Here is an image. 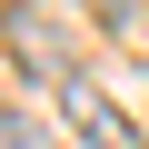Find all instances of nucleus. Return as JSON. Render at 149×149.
Returning <instances> with one entry per match:
<instances>
[{
    "label": "nucleus",
    "mask_w": 149,
    "mask_h": 149,
    "mask_svg": "<svg viewBox=\"0 0 149 149\" xmlns=\"http://www.w3.org/2000/svg\"><path fill=\"white\" fill-rule=\"evenodd\" d=\"M0 149H60V139H50L30 109H0Z\"/></svg>",
    "instance_id": "7ed1b4c3"
},
{
    "label": "nucleus",
    "mask_w": 149,
    "mask_h": 149,
    "mask_svg": "<svg viewBox=\"0 0 149 149\" xmlns=\"http://www.w3.org/2000/svg\"><path fill=\"white\" fill-rule=\"evenodd\" d=\"M0 30H10V50H20V70H40V80H50V60H60V40H50V30L30 20V10H10Z\"/></svg>",
    "instance_id": "f03ea898"
},
{
    "label": "nucleus",
    "mask_w": 149,
    "mask_h": 149,
    "mask_svg": "<svg viewBox=\"0 0 149 149\" xmlns=\"http://www.w3.org/2000/svg\"><path fill=\"white\" fill-rule=\"evenodd\" d=\"M60 119L80 129L90 149H139V129H129V109L100 90V80H60Z\"/></svg>",
    "instance_id": "f257e3e1"
}]
</instances>
